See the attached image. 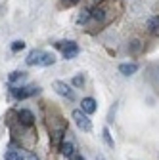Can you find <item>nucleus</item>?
Here are the masks:
<instances>
[{
  "label": "nucleus",
  "instance_id": "1",
  "mask_svg": "<svg viewBox=\"0 0 159 160\" xmlns=\"http://www.w3.org/2000/svg\"><path fill=\"white\" fill-rule=\"evenodd\" d=\"M56 48L63 53L65 59H73L75 55H79V52H81L79 44L73 42V40H62V42H56Z\"/></svg>",
  "mask_w": 159,
  "mask_h": 160
},
{
  "label": "nucleus",
  "instance_id": "2",
  "mask_svg": "<svg viewBox=\"0 0 159 160\" xmlns=\"http://www.w3.org/2000/svg\"><path fill=\"white\" fill-rule=\"evenodd\" d=\"M38 92H41V88H38V86H19V88L10 86V93L15 99H27L31 95H36Z\"/></svg>",
  "mask_w": 159,
  "mask_h": 160
},
{
  "label": "nucleus",
  "instance_id": "3",
  "mask_svg": "<svg viewBox=\"0 0 159 160\" xmlns=\"http://www.w3.org/2000/svg\"><path fill=\"white\" fill-rule=\"evenodd\" d=\"M73 120H75V124L79 126V130H83V132H90L92 130V122H90V118H88V114L86 112H83L81 109H77V111H73Z\"/></svg>",
  "mask_w": 159,
  "mask_h": 160
},
{
  "label": "nucleus",
  "instance_id": "4",
  "mask_svg": "<svg viewBox=\"0 0 159 160\" xmlns=\"http://www.w3.org/2000/svg\"><path fill=\"white\" fill-rule=\"evenodd\" d=\"M54 90H56L59 95L67 97L69 101H73V99H75V92L71 90V86H69V84H65V82H63V80H56V82H54Z\"/></svg>",
  "mask_w": 159,
  "mask_h": 160
},
{
  "label": "nucleus",
  "instance_id": "5",
  "mask_svg": "<svg viewBox=\"0 0 159 160\" xmlns=\"http://www.w3.org/2000/svg\"><path fill=\"white\" fill-rule=\"evenodd\" d=\"M44 55H46V52H42V50H31L27 59H25V63L27 65H42Z\"/></svg>",
  "mask_w": 159,
  "mask_h": 160
},
{
  "label": "nucleus",
  "instance_id": "6",
  "mask_svg": "<svg viewBox=\"0 0 159 160\" xmlns=\"http://www.w3.org/2000/svg\"><path fill=\"white\" fill-rule=\"evenodd\" d=\"M17 118H19V122H21L23 126H33V122H35V114L31 111H27V109L19 111L17 112Z\"/></svg>",
  "mask_w": 159,
  "mask_h": 160
},
{
  "label": "nucleus",
  "instance_id": "7",
  "mask_svg": "<svg viewBox=\"0 0 159 160\" xmlns=\"http://www.w3.org/2000/svg\"><path fill=\"white\" fill-rule=\"evenodd\" d=\"M81 111L86 112V114L96 112V99H92V97H85V99H83V103H81Z\"/></svg>",
  "mask_w": 159,
  "mask_h": 160
},
{
  "label": "nucleus",
  "instance_id": "8",
  "mask_svg": "<svg viewBox=\"0 0 159 160\" xmlns=\"http://www.w3.org/2000/svg\"><path fill=\"white\" fill-rule=\"evenodd\" d=\"M138 71V65L136 63H123V65H119V72L125 74V76H130Z\"/></svg>",
  "mask_w": 159,
  "mask_h": 160
},
{
  "label": "nucleus",
  "instance_id": "9",
  "mask_svg": "<svg viewBox=\"0 0 159 160\" xmlns=\"http://www.w3.org/2000/svg\"><path fill=\"white\" fill-rule=\"evenodd\" d=\"M59 152H62L63 156H69V158H71V156L75 154V147H73V143H71V141H63L62 145H59Z\"/></svg>",
  "mask_w": 159,
  "mask_h": 160
},
{
  "label": "nucleus",
  "instance_id": "10",
  "mask_svg": "<svg viewBox=\"0 0 159 160\" xmlns=\"http://www.w3.org/2000/svg\"><path fill=\"white\" fill-rule=\"evenodd\" d=\"M25 76H27V72H25V71H14V72H10V76H8V82H10V84L21 82Z\"/></svg>",
  "mask_w": 159,
  "mask_h": 160
},
{
  "label": "nucleus",
  "instance_id": "11",
  "mask_svg": "<svg viewBox=\"0 0 159 160\" xmlns=\"http://www.w3.org/2000/svg\"><path fill=\"white\" fill-rule=\"evenodd\" d=\"M148 31H150L151 34H157V32H159V15L151 17L150 21H148Z\"/></svg>",
  "mask_w": 159,
  "mask_h": 160
},
{
  "label": "nucleus",
  "instance_id": "12",
  "mask_svg": "<svg viewBox=\"0 0 159 160\" xmlns=\"http://www.w3.org/2000/svg\"><path fill=\"white\" fill-rule=\"evenodd\" d=\"M90 17L92 19H96V21H104V17H106V10L100 6V8H94L92 10V13H90Z\"/></svg>",
  "mask_w": 159,
  "mask_h": 160
},
{
  "label": "nucleus",
  "instance_id": "13",
  "mask_svg": "<svg viewBox=\"0 0 159 160\" xmlns=\"http://www.w3.org/2000/svg\"><path fill=\"white\" fill-rule=\"evenodd\" d=\"M102 135H104L106 145H107L109 149H113V147H115V143H113V137H111V133H109V130H107V128H104V130H102Z\"/></svg>",
  "mask_w": 159,
  "mask_h": 160
},
{
  "label": "nucleus",
  "instance_id": "14",
  "mask_svg": "<svg viewBox=\"0 0 159 160\" xmlns=\"http://www.w3.org/2000/svg\"><path fill=\"white\" fill-rule=\"evenodd\" d=\"M4 158L6 160H23L21 152H17V151H6L4 152Z\"/></svg>",
  "mask_w": 159,
  "mask_h": 160
},
{
  "label": "nucleus",
  "instance_id": "15",
  "mask_svg": "<svg viewBox=\"0 0 159 160\" xmlns=\"http://www.w3.org/2000/svg\"><path fill=\"white\" fill-rule=\"evenodd\" d=\"M25 48V42L23 40H15V42H12V52L15 53V52H21Z\"/></svg>",
  "mask_w": 159,
  "mask_h": 160
},
{
  "label": "nucleus",
  "instance_id": "16",
  "mask_svg": "<svg viewBox=\"0 0 159 160\" xmlns=\"http://www.w3.org/2000/svg\"><path fill=\"white\" fill-rule=\"evenodd\" d=\"M83 84H85V76H83V74H77V76L73 78V86L79 88V86H83Z\"/></svg>",
  "mask_w": 159,
  "mask_h": 160
},
{
  "label": "nucleus",
  "instance_id": "17",
  "mask_svg": "<svg viewBox=\"0 0 159 160\" xmlns=\"http://www.w3.org/2000/svg\"><path fill=\"white\" fill-rule=\"evenodd\" d=\"M88 17H90V13H88V12H83L81 15H79V19H77V21H79V23H85Z\"/></svg>",
  "mask_w": 159,
  "mask_h": 160
},
{
  "label": "nucleus",
  "instance_id": "18",
  "mask_svg": "<svg viewBox=\"0 0 159 160\" xmlns=\"http://www.w3.org/2000/svg\"><path fill=\"white\" fill-rule=\"evenodd\" d=\"M69 160H86V158H85L83 154H73V156H71Z\"/></svg>",
  "mask_w": 159,
  "mask_h": 160
},
{
  "label": "nucleus",
  "instance_id": "19",
  "mask_svg": "<svg viewBox=\"0 0 159 160\" xmlns=\"http://www.w3.org/2000/svg\"><path fill=\"white\" fill-rule=\"evenodd\" d=\"M96 160H106V158H104V154H100V152H98V154H96Z\"/></svg>",
  "mask_w": 159,
  "mask_h": 160
},
{
  "label": "nucleus",
  "instance_id": "20",
  "mask_svg": "<svg viewBox=\"0 0 159 160\" xmlns=\"http://www.w3.org/2000/svg\"><path fill=\"white\" fill-rule=\"evenodd\" d=\"M29 160H38V156H35V154L31 152V154H29Z\"/></svg>",
  "mask_w": 159,
  "mask_h": 160
},
{
  "label": "nucleus",
  "instance_id": "21",
  "mask_svg": "<svg viewBox=\"0 0 159 160\" xmlns=\"http://www.w3.org/2000/svg\"><path fill=\"white\" fill-rule=\"evenodd\" d=\"M69 2H71V4H73V2H79V0H69Z\"/></svg>",
  "mask_w": 159,
  "mask_h": 160
}]
</instances>
